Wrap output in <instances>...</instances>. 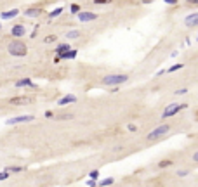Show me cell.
I'll list each match as a JSON object with an SVG mask.
<instances>
[{
    "label": "cell",
    "instance_id": "obj_3",
    "mask_svg": "<svg viewBox=\"0 0 198 187\" xmlns=\"http://www.w3.org/2000/svg\"><path fill=\"white\" fill-rule=\"evenodd\" d=\"M170 125H167V123H162V125H158L157 128H153V130L150 132V134H148V140H150V142H153V140H157V139H160V137H163L165 134H169V132H170Z\"/></svg>",
    "mask_w": 198,
    "mask_h": 187
},
{
    "label": "cell",
    "instance_id": "obj_18",
    "mask_svg": "<svg viewBox=\"0 0 198 187\" xmlns=\"http://www.w3.org/2000/svg\"><path fill=\"white\" fill-rule=\"evenodd\" d=\"M78 37H80V31L78 30H71V31H68V33H66L68 40H75V38H78Z\"/></svg>",
    "mask_w": 198,
    "mask_h": 187
},
{
    "label": "cell",
    "instance_id": "obj_20",
    "mask_svg": "<svg viewBox=\"0 0 198 187\" xmlns=\"http://www.w3.org/2000/svg\"><path fill=\"white\" fill-rule=\"evenodd\" d=\"M172 165V159H162L158 161V168H167V166Z\"/></svg>",
    "mask_w": 198,
    "mask_h": 187
},
{
    "label": "cell",
    "instance_id": "obj_4",
    "mask_svg": "<svg viewBox=\"0 0 198 187\" xmlns=\"http://www.w3.org/2000/svg\"><path fill=\"white\" fill-rule=\"evenodd\" d=\"M183 109H188V104H177V102H172V104H169L167 108L163 109V113H162V118H170V116L177 114V113H181Z\"/></svg>",
    "mask_w": 198,
    "mask_h": 187
},
{
    "label": "cell",
    "instance_id": "obj_29",
    "mask_svg": "<svg viewBox=\"0 0 198 187\" xmlns=\"http://www.w3.org/2000/svg\"><path fill=\"white\" fill-rule=\"evenodd\" d=\"M181 94H188V88H179V90H176V95H181Z\"/></svg>",
    "mask_w": 198,
    "mask_h": 187
},
{
    "label": "cell",
    "instance_id": "obj_6",
    "mask_svg": "<svg viewBox=\"0 0 198 187\" xmlns=\"http://www.w3.org/2000/svg\"><path fill=\"white\" fill-rule=\"evenodd\" d=\"M12 106H23V104H31L33 102V97L31 95H19V97H12L11 101Z\"/></svg>",
    "mask_w": 198,
    "mask_h": 187
},
{
    "label": "cell",
    "instance_id": "obj_19",
    "mask_svg": "<svg viewBox=\"0 0 198 187\" xmlns=\"http://www.w3.org/2000/svg\"><path fill=\"white\" fill-rule=\"evenodd\" d=\"M61 12H63V7H57V9H54L52 12H49V18L54 19V18H57V16H61Z\"/></svg>",
    "mask_w": 198,
    "mask_h": 187
},
{
    "label": "cell",
    "instance_id": "obj_28",
    "mask_svg": "<svg viewBox=\"0 0 198 187\" xmlns=\"http://www.w3.org/2000/svg\"><path fill=\"white\" fill-rule=\"evenodd\" d=\"M59 118H61V120H71V118H73V114H61Z\"/></svg>",
    "mask_w": 198,
    "mask_h": 187
},
{
    "label": "cell",
    "instance_id": "obj_15",
    "mask_svg": "<svg viewBox=\"0 0 198 187\" xmlns=\"http://www.w3.org/2000/svg\"><path fill=\"white\" fill-rule=\"evenodd\" d=\"M77 54H78V52H77L75 49H71V50H68V52L61 54V56H57V57H59V59H75Z\"/></svg>",
    "mask_w": 198,
    "mask_h": 187
},
{
    "label": "cell",
    "instance_id": "obj_31",
    "mask_svg": "<svg viewBox=\"0 0 198 187\" xmlns=\"http://www.w3.org/2000/svg\"><path fill=\"white\" fill-rule=\"evenodd\" d=\"M97 5H103V4H108V0H96Z\"/></svg>",
    "mask_w": 198,
    "mask_h": 187
},
{
    "label": "cell",
    "instance_id": "obj_2",
    "mask_svg": "<svg viewBox=\"0 0 198 187\" xmlns=\"http://www.w3.org/2000/svg\"><path fill=\"white\" fill-rule=\"evenodd\" d=\"M7 50H9V54H11V56H14V57H24L28 54L26 43H24V42H21V40H12L11 43L7 45Z\"/></svg>",
    "mask_w": 198,
    "mask_h": 187
},
{
    "label": "cell",
    "instance_id": "obj_5",
    "mask_svg": "<svg viewBox=\"0 0 198 187\" xmlns=\"http://www.w3.org/2000/svg\"><path fill=\"white\" fill-rule=\"evenodd\" d=\"M35 116L31 114H21V116H14V118H9L5 123L7 125H18V123H28V121H33Z\"/></svg>",
    "mask_w": 198,
    "mask_h": 187
},
{
    "label": "cell",
    "instance_id": "obj_17",
    "mask_svg": "<svg viewBox=\"0 0 198 187\" xmlns=\"http://www.w3.org/2000/svg\"><path fill=\"white\" fill-rule=\"evenodd\" d=\"M183 68H184V64H172V66L170 68H167V69H165V71H167V73H176V71H179V69H183Z\"/></svg>",
    "mask_w": 198,
    "mask_h": 187
},
{
    "label": "cell",
    "instance_id": "obj_14",
    "mask_svg": "<svg viewBox=\"0 0 198 187\" xmlns=\"http://www.w3.org/2000/svg\"><path fill=\"white\" fill-rule=\"evenodd\" d=\"M68 50H71L70 43H59V45L56 47V54H57V56H61V54L68 52Z\"/></svg>",
    "mask_w": 198,
    "mask_h": 187
},
{
    "label": "cell",
    "instance_id": "obj_9",
    "mask_svg": "<svg viewBox=\"0 0 198 187\" xmlns=\"http://www.w3.org/2000/svg\"><path fill=\"white\" fill-rule=\"evenodd\" d=\"M77 18H78V21H82V23H89V21H96L97 14L96 12H80Z\"/></svg>",
    "mask_w": 198,
    "mask_h": 187
},
{
    "label": "cell",
    "instance_id": "obj_26",
    "mask_svg": "<svg viewBox=\"0 0 198 187\" xmlns=\"http://www.w3.org/2000/svg\"><path fill=\"white\" fill-rule=\"evenodd\" d=\"M5 179H9V173L7 172H0V180H5Z\"/></svg>",
    "mask_w": 198,
    "mask_h": 187
},
{
    "label": "cell",
    "instance_id": "obj_34",
    "mask_svg": "<svg viewBox=\"0 0 198 187\" xmlns=\"http://www.w3.org/2000/svg\"><path fill=\"white\" fill-rule=\"evenodd\" d=\"M193 161H196V163H198V151L193 154Z\"/></svg>",
    "mask_w": 198,
    "mask_h": 187
},
{
    "label": "cell",
    "instance_id": "obj_1",
    "mask_svg": "<svg viewBox=\"0 0 198 187\" xmlns=\"http://www.w3.org/2000/svg\"><path fill=\"white\" fill-rule=\"evenodd\" d=\"M103 85L106 87H118V85H123L125 82H129V75H123V73H116V75H106L103 76Z\"/></svg>",
    "mask_w": 198,
    "mask_h": 187
},
{
    "label": "cell",
    "instance_id": "obj_24",
    "mask_svg": "<svg viewBox=\"0 0 198 187\" xmlns=\"http://www.w3.org/2000/svg\"><path fill=\"white\" fill-rule=\"evenodd\" d=\"M56 40H57V37H56V35H47V37L44 38V42H45V43H52V42H56Z\"/></svg>",
    "mask_w": 198,
    "mask_h": 187
},
{
    "label": "cell",
    "instance_id": "obj_33",
    "mask_svg": "<svg viewBox=\"0 0 198 187\" xmlns=\"http://www.w3.org/2000/svg\"><path fill=\"white\" fill-rule=\"evenodd\" d=\"M123 147L122 146H116V147H113V151H115V153H118V151H122Z\"/></svg>",
    "mask_w": 198,
    "mask_h": 187
},
{
    "label": "cell",
    "instance_id": "obj_27",
    "mask_svg": "<svg viewBox=\"0 0 198 187\" xmlns=\"http://www.w3.org/2000/svg\"><path fill=\"white\" fill-rule=\"evenodd\" d=\"M188 175V170H179L177 172V177H186Z\"/></svg>",
    "mask_w": 198,
    "mask_h": 187
},
{
    "label": "cell",
    "instance_id": "obj_30",
    "mask_svg": "<svg viewBox=\"0 0 198 187\" xmlns=\"http://www.w3.org/2000/svg\"><path fill=\"white\" fill-rule=\"evenodd\" d=\"M87 185H89V187H96L97 182H96V180H89V182H87Z\"/></svg>",
    "mask_w": 198,
    "mask_h": 187
},
{
    "label": "cell",
    "instance_id": "obj_25",
    "mask_svg": "<svg viewBox=\"0 0 198 187\" xmlns=\"http://www.w3.org/2000/svg\"><path fill=\"white\" fill-rule=\"evenodd\" d=\"M127 128H129V132H137V125H134V123H129Z\"/></svg>",
    "mask_w": 198,
    "mask_h": 187
},
{
    "label": "cell",
    "instance_id": "obj_22",
    "mask_svg": "<svg viewBox=\"0 0 198 187\" xmlns=\"http://www.w3.org/2000/svg\"><path fill=\"white\" fill-rule=\"evenodd\" d=\"M70 11H71V14H77V16H78L80 14V5L78 4H71Z\"/></svg>",
    "mask_w": 198,
    "mask_h": 187
},
{
    "label": "cell",
    "instance_id": "obj_32",
    "mask_svg": "<svg viewBox=\"0 0 198 187\" xmlns=\"http://www.w3.org/2000/svg\"><path fill=\"white\" fill-rule=\"evenodd\" d=\"M45 116H47V118H52L54 113H52V111H47V113H45Z\"/></svg>",
    "mask_w": 198,
    "mask_h": 187
},
{
    "label": "cell",
    "instance_id": "obj_12",
    "mask_svg": "<svg viewBox=\"0 0 198 187\" xmlns=\"http://www.w3.org/2000/svg\"><path fill=\"white\" fill-rule=\"evenodd\" d=\"M18 14H19L18 9H12V11H5V12H2V14H0V18H2V19H12V18H16Z\"/></svg>",
    "mask_w": 198,
    "mask_h": 187
},
{
    "label": "cell",
    "instance_id": "obj_11",
    "mask_svg": "<svg viewBox=\"0 0 198 187\" xmlns=\"http://www.w3.org/2000/svg\"><path fill=\"white\" fill-rule=\"evenodd\" d=\"M16 87H18V88H21V87H31V88H35L37 85H35L30 78H21V80H18V82H16Z\"/></svg>",
    "mask_w": 198,
    "mask_h": 187
},
{
    "label": "cell",
    "instance_id": "obj_13",
    "mask_svg": "<svg viewBox=\"0 0 198 187\" xmlns=\"http://www.w3.org/2000/svg\"><path fill=\"white\" fill-rule=\"evenodd\" d=\"M24 14H26L28 18H37V16L42 14V9H40V7H31V9H28Z\"/></svg>",
    "mask_w": 198,
    "mask_h": 187
},
{
    "label": "cell",
    "instance_id": "obj_10",
    "mask_svg": "<svg viewBox=\"0 0 198 187\" xmlns=\"http://www.w3.org/2000/svg\"><path fill=\"white\" fill-rule=\"evenodd\" d=\"M73 102H77V95H64V97H61L59 101H57V104L59 106H66V104H73Z\"/></svg>",
    "mask_w": 198,
    "mask_h": 187
},
{
    "label": "cell",
    "instance_id": "obj_8",
    "mask_svg": "<svg viewBox=\"0 0 198 187\" xmlns=\"http://www.w3.org/2000/svg\"><path fill=\"white\" fill-rule=\"evenodd\" d=\"M11 35L16 38H21V37L26 35V28L23 26V24H14V26L11 28Z\"/></svg>",
    "mask_w": 198,
    "mask_h": 187
},
{
    "label": "cell",
    "instance_id": "obj_21",
    "mask_svg": "<svg viewBox=\"0 0 198 187\" xmlns=\"http://www.w3.org/2000/svg\"><path fill=\"white\" fill-rule=\"evenodd\" d=\"M23 170V166H7V168L4 170V172H7V173H14V172H21Z\"/></svg>",
    "mask_w": 198,
    "mask_h": 187
},
{
    "label": "cell",
    "instance_id": "obj_23",
    "mask_svg": "<svg viewBox=\"0 0 198 187\" xmlns=\"http://www.w3.org/2000/svg\"><path fill=\"white\" fill-rule=\"evenodd\" d=\"M89 179L90 180H96V182H97V179H99V170H92V172L89 173Z\"/></svg>",
    "mask_w": 198,
    "mask_h": 187
},
{
    "label": "cell",
    "instance_id": "obj_7",
    "mask_svg": "<svg viewBox=\"0 0 198 187\" xmlns=\"http://www.w3.org/2000/svg\"><path fill=\"white\" fill-rule=\"evenodd\" d=\"M184 24L188 28H196L198 26V12H191L184 18Z\"/></svg>",
    "mask_w": 198,
    "mask_h": 187
},
{
    "label": "cell",
    "instance_id": "obj_16",
    "mask_svg": "<svg viewBox=\"0 0 198 187\" xmlns=\"http://www.w3.org/2000/svg\"><path fill=\"white\" fill-rule=\"evenodd\" d=\"M115 184V179L113 177H108V179H103L97 182V185H101V187H108V185H113Z\"/></svg>",
    "mask_w": 198,
    "mask_h": 187
}]
</instances>
